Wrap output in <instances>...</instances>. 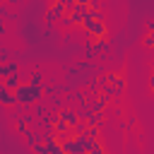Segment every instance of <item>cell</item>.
Masks as SVG:
<instances>
[{"label":"cell","mask_w":154,"mask_h":154,"mask_svg":"<svg viewBox=\"0 0 154 154\" xmlns=\"http://www.w3.org/2000/svg\"><path fill=\"white\" fill-rule=\"evenodd\" d=\"M14 99H17V106L31 108L34 103H38V101L43 99V91H41V87H31V84L22 82V84L14 89Z\"/></svg>","instance_id":"1"},{"label":"cell","mask_w":154,"mask_h":154,"mask_svg":"<svg viewBox=\"0 0 154 154\" xmlns=\"http://www.w3.org/2000/svg\"><path fill=\"white\" fill-rule=\"evenodd\" d=\"M108 103H111V101H108L103 94H96V96H91V99L87 101V108H89V111H96V113H106Z\"/></svg>","instance_id":"2"},{"label":"cell","mask_w":154,"mask_h":154,"mask_svg":"<svg viewBox=\"0 0 154 154\" xmlns=\"http://www.w3.org/2000/svg\"><path fill=\"white\" fill-rule=\"evenodd\" d=\"M87 12H89V7H79V5H75V7H72V10H67L65 14H70V19L75 22V26H77V24L82 26V22H84Z\"/></svg>","instance_id":"3"},{"label":"cell","mask_w":154,"mask_h":154,"mask_svg":"<svg viewBox=\"0 0 154 154\" xmlns=\"http://www.w3.org/2000/svg\"><path fill=\"white\" fill-rule=\"evenodd\" d=\"M63 14H65V7H63L60 2H51L48 12H46V22H58Z\"/></svg>","instance_id":"4"},{"label":"cell","mask_w":154,"mask_h":154,"mask_svg":"<svg viewBox=\"0 0 154 154\" xmlns=\"http://www.w3.org/2000/svg\"><path fill=\"white\" fill-rule=\"evenodd\" d=\"M106 77H108V84H113L118 94L125 91V77H123L120 72H106Z\"/></svg>","instance_id":"5"},{"label":"cell","mask_w":154,"mask_h":154,"mask_svg":"<svg viewBox=\"0 0 154 154\" xmlns=\"http://www.w3.org/2000/svg\"><path fill=\"white\" fill-rule=\"evenodd\" d=\"M0 106L2 108H12V106H17V99H14V91H10V89H0Z\"/></svg>","instance_id":"6"},{"label":"cell","mask_w":154,"mask_h":154,"mask_svg":"<svg viewBox=\"0 0 154 154\" xmlns=\"http://www.w3.org/2000/svg\"><path fill=\"white\" fill-rule=\"evenodd\" d=\"M58 118H60V120H65V123H67L70 128H72V125H75V123L79 120V118H77V111H75V108H60V111H58Z\"/></svg>","instance_id":"7"},{"label":"cell","mask_w":154,"mask_h":154,"mask_svg":"<svg viewBox=\"0 0 154 154\" xmlns=\"http://www.w3.org/2000/svg\"><path fill=\"white\" fill-rule=\"evenodd\" d=\"M14 72H19V65H17V60H7V63H0V79L10 77V75H14Z\"/></svg>","instance_id":"8"},{"label":"cell","mask_w":154,"mask_h":154,"mask_svg":"<svg viewBox=\"0 0 154 154\" xmlns=\"http://www.w3.org/2000/svg\"><path fill=\"white\" fill-rule=\"evenodd\" d=\"M84 123H87V125H99V128H101V125L106 123V113H96V111H89V116L84 118Z\"/></svg>","instance_id":"9"},{"label":"cell","mask_w":154,"mask_h":154,"mask_svg":"<svg viewBox=\"0 0 154 154\" xmlns=\"http://www.w3.org/2000/svg\"><path fill=\"white\" fill-rule=\"evenodd\" d=\"M24 142H26L29 147H34L36 142H43V132H36V130H31V128H29V130L24 132Z\"/></svg>","instance_id":"10"},{"label":"cell","mask_w":154,"mask_h":154,"mask_svg":"<svg viewBox=\"0 0 154 154\" xmlns=\"http://www.w3.org/2000/svg\"><path fill=\"white\" fill-rule=\"evenodd\" d=\"M19 84H22L19 72H14V75H10V77H5V79H2V87H5V89H10V91H14Z\"/></svg>","instance_id":"11"},{"label":"cell","mask_w":154,"mask_h":154,"mask_svg":"<svg viewBox=\"0 0 154 154\" xmlns=\"http://www.w3.org/2000/svg\"><path fill=\"white\" fill-rule=\"evenodd\" d=\"M91 46H94V53H99V55H103V53L111 48V43H108L106 38H94V41H91Z\"/></svg>","instance_id":"12"},{"label":"cell","mask_w":154,"mask_h":154,"mask_svg":"<svg viewBox=\"0 0 154 154\" xmlns=\"http://www.w3.org/2000/svg\"><path fill=\"white\" fill-rule=\"evenodd\" d=\"M31 113H34V118H38V120H41V118H46V116H48V108H46V103H41V101H38V103H34V106H31Z\"/></svg>","instance_id":"13"},{"label":"cell","mask_w":154,"mask_h":154,"mask_svg":"<svg viewBox=\"0 0 154 154\" xmlns=\"http://www.w3.org/2000/svg\"><path fill=\"white\" fill-rule=\"evenodd\" d=\"M48 103H51V108H53L55 113H58L60 108H65V106H63V96H60V94H53V96H48Z\"/></svg>","instance_id":"14"},{"label":"cell","mask_w":154,"mask_h":154,"mask_svg":"<svg viewBox=\"0 0 154 154\" xmlns=\"http://www.w3.org/2000/svg\"><path fill=\"white\" fill-rule=\"evenodd\" d=\"M26 84H31V87H43V75H41V72H31Z\"/></svg>","instance_id":"15"},{"label":"cell","mask_w":154,"mask_h":154,"mask_svg":"<svg viewBox=\"0 0 154 154\" xmlns=\"http://www.w3.org/2000/svg\"><path fill=\"white\" fill-rule=\"evenodd\" d=\"M5 19H14V14H12V10H10V5H5V2H0V22H5Z\"/></svg>","instance_id":"16"},{"label":"cell","mask_w":154,"mask_h":154,"mask_svg":"<svg viewBox=\"0 0 154 154\" xmlns=\"http://www.w3.org/2000/svg\"><path fill=\"white\" fill-rule=\"evenodd\" d=\"M84 135H87V137H91V140H101V128H99V125H89Z\"/></svg>","instance_id":"17"},{"label":"cell","mask_w":154,"mask_h":154,"mask_svg":"<svg viewBox=\"0 0 154 154\" xmlns=\"http://www.w3.org/2000/svg\"><path fill=\"white\" fill-rule=\"evenodd\" d=\"M19 118H22V120H24V123H26L29 128H31V125L36 123V118H34V113H31V111H26V108H24V113H22Z\"/></svg>","instance_id":"18"},{"label":"cell","mask_w":154,"mask_h":154,"mask_svg":"<svg viewBox=\"0 0 154 154\" xmlns=\"http://www.w3.org/2000/svg\"><path fill=\"white\" fill-rule=\"evenodd\" d=\"M14 130H17L19 135H24V132L29 130V125H26V123H24L22 118H14Z\"/></svg>","instance_id":"19"},{"label":"cell","mask_w":154,"mask_h":154,"mask_svg":"<svg viewBox=\"0 0 154 154\" xmlns=\"http://www.w3.org/2000/svg\"><path fill=\"white\" fill-rule=\"evenodd\" d=\"M58 24H60V26H63V29H70V26H75V22H72V19H70V14H63V17H60V19H58Z\"/></svg>","instance_id":"20"},{"label":"cell","mask_w":154,"mask_h":154,"mask_svg":"<svg viewBox=\"0 0 154 154\" xmlns=\"http://www.w3.org/2000/svg\"><path fill=\"white\" fill-rule=\"evenodd\" d=\"M84 55L91 60V58H96V53H94V46H91V38H87V43H84Z\"/></svg>","instance_id":"21"},{"label":"cell","mask_w":154,"mask_h":154,"mask_svg":"<svg viewBox=\"0 0 154 154\" xmlns=\"http://www.w3.org/2000/svg\"><path fill=\"white\" fill-rule=\"evenodd\" d=\"M87 154H106V149H103V144H101V140H99V142H94V144H91V149H89Z\"/></svg>","instance_id":"22"},{"label":"cell","mask_w":154,"mask_h":154,"mask_svg":"<svg viewBox=\"0 0 154 154\" xmlns=\"http://www.w3.org/2000/svg\"><path fill=\"white\" fill-rule=\"evenodd\" d=\"M7 60H12V51L2 46V48H0V63H7Z\"/></svg>","instance_id":"23"},{"label":"cell","mask_w":154,"mask_h":154,"mask_svg":"<svg viewBox=\"0 0 154 154\" xmlns=\"http://www.w3.org/2000/svg\"><path fill=\"white\" fill-rule=\"evenodd\" d=\"M31 149H34V152H36V154H48V147H46V144H43V142H36V144H34V147H31Z\"/></svg>","instance_id":"24"},{"label":"cell","mask_w":154,"mask_h":154,"mask_svg":"<svg viewBox=\"0 0 154 154\" xmlns=\"http://www.w3.org/2000/svg\"><path fill=\"white\" fill-rule=\"evenodd\" d=\"M142 43H144V48H154V34H147Z\"/></svg>","instance_id":"25"},{"label":"cell","mask_w":154,"mask_h":154,"mask_svg":"<svg viewBox=\"0 0 154 154\" xmlns=\"http://www.w3.org/2000/svg\"><path fill=\"white\" fill-rule=\"evenodd\" d=\"M89 89H91V91H101V87H99V79H91V84H89Z\"/></svg>","instance_id":"26"},{"label":"cell","mask_w":154,"mask_h":154,"mask_svg":"<svg viewBox=\"0 0 154 154\" xmlns=\"http://www.w3.org/2000/svg\"><path fill=\"white\" fill-rule=\"evenodd\" d=\"M72 5H79V7H89V0H70Z\"/></svg>","instance_id":"27"},{"label":"cell","mask_w":154,"mask_h":154,"mask_svg":"<svg viewBox=\"0 0 154 154\" xmlns=\"http://www.w3.org/2000/svg\"><path fill=\"white\" fill-rule=\"evenodd\" d=\"M147 34H154V19L147 22Z\"/></svg>","instance_id":"28"},{"label":"cell","mask_w":154,"mask_h":154,"mask_svg":"<svg viewBox=\"0 0 154 154\" xmlns=\"http://www.w3.org/2000/svg\"><path fill=\"white\" fill-rule=\"evenodd\" d=\"M128 128H137V120H135V118H132V116H130V118H128Z\"/></svg>","instance_id":"29"},{"label":"cell","mask_w":154,"mask_h":154,"mask_svg":"<svg viewBox=\"0 0 154 154\" xmlns=\"http://www.w3.org/2000/svg\"><path fill=\"white\" fill-rule=\"evenodd\" d=\"M5 34H7V26H5L2 22H0V36H5Z\"/></svg>","instance_id":"30"},{"label":"cell","mask_w":154,"mask_h":154,"mask_svg":"<svg viewBox=\"0 0 154 154\" xmlns=\"http://www.w3.org/2000/svg\"><path fill=\"white\" fill-rule=\"evenodd\" d=\"M149 89H152V91H154V72H152V75H149Z\"/></svg>","instance_id":"31"},{"label":"cell","mask_w":154,"mask_h":154,"mask_svg":"<svg viewBox=\"0 0 154 154\" xmlns=\"http://www.w3.org/2000/svg\"><path fill=\"white\" fill-rule=\"evenodd\" d=\"M0 89H2V79H0Z\"/></svg>","instance_id":"32"}]
</instances>
